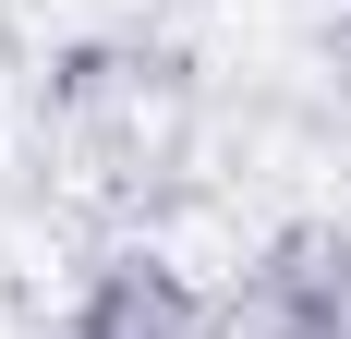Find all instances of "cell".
<instances>
[{
    "instance_id": "1",
    "label": "cell",
    "mask_w": 351,
    "mask_h": 339,
    "mask_svg": "<svg viewBox=\"0 0 351 339\" xmlns=\"http://www.w3.org/2000/svg\"><path fill=\"white\" fill-rule=\"evenodd\" d=\"M351 327V242L303 231L254 267V339H339Z\"/></svg>"
},
{
    "instance_id": "2",
    "label": "cell",
    "mask_w": 351,
    "mask_h": 339,
    "mask_svg": "<svg viewBox=\"0 0 351 339\" xmlns=\"http://www.w3.org/2000/svg\"><path fill=\"white\" fill-rule=\"evenodd\" d=\"M182 327H194V303H182V279L158 267V255L97 267L73 291V315H61V339H182Z\"/></svg>"
}]
</instances>
